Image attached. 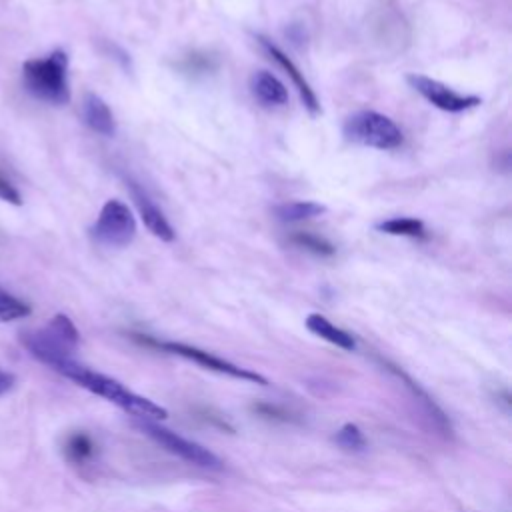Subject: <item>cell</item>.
<instances>
[{"label": "cell", "instance_id": "ba28073f", "mask_svg": "<svg viewBox=\"0 0 512 512\" xmlns=\"http://www.w3.org/2000/svg\"><path fill=\"white\" fill-rule=\"evenodd\" d=\"M408 84L420 94L424 96L432 106H436L438 110L444 112H464L470 110L474 106L480 104L478 96H468V94H458L452 88H448L446 84L428 78L424 74H408Z\"/></svg>", "mask_w": 512, "mask_h": 512}, {"label": "cell", "instance_id": "e0dca14e", "mask_svg": "<svg viewBox=\"0 0 512 512\" xmlns=\"http://www.w3.org/2000/svg\"><path fill=\"white\" fill-rule=\"evenodd\" d=\"M380 232L392 234V236H410V238H422L426 234L424 222L418 218H406V216H396L388 218L380 224H376Z\"/></svg>", "mask_w": 512, "mask_h": 512}, {"label": "cell", "instance_id": "52a82bcc", "mask_svg": "<svg viewBox=\"0 0 512 512\" xmlns=\"http://www.w3.org/2000/svg\"><path fill=\"white\" fill-rule=\"evenodd\" d=\"M142 342L146 344H154L156 348H162L170 354H178L182 358H188L212 372H218V374H226V376H232V378H238V380H248V382H256V384H262L266 386L268 380L258 374V372H252L248 368H240L224 358H218L214 356L212 352H206L202 348H196V346H190V344H182V342H158V340H152V338H140Z\"/></svg>", "mask_w": 512, "mask_h": 512}, {"label": "cell", "instance_id": "ffe728a7", "mask_svg": "<svg viewBox=\"0 0 512 512\" xmlns=\"http://www.w3.org/2000/svg\"><path fill=\"white\" fill-rule=\"evenodd\" d=\"M290 240L296 246H300V248H304V250H308V252H312L316 256H332L334 254V246L326 238L316 236L312 232H294L290 236Z\"/></svg>", "mask_w": 512, "mask_h": 512}, {"label": "cell", "instance_id": "d6986e66", "mask_svg": "<svg viewBox=\"0 0 512 512\" xmlns=\"http://www.w3.org/2000/svg\"><path fill=\"white\" fill-rule=\"evenodd\" d=\"M332 440H334L342 450H346V452H362V450L366 448L364 432H362L356 424H352V422L344 424V426L334 434Z\"/></svg>", "mask_w": 512, "mask_h": 512}, {"label": "cell", "instance_id": "2e32d148", "mask_svg": "<svg viewBox=\"0 0 512 512\" xmlns=\"http://www.w3.org/2000/svg\"><path fill=\"white\" fill-rule=\"evenodd\" d=\"M62 452L68 462L84 464L94 456V442L86 432H72L62 444Z\"/></svg>", "mask_w": 512, "mask_h": 512}, {"label": "cell", "instance_id": "ac0fdd59", "mask_svg": "<svg viewBox=\"0 0 512 512\" xmlns=\"http://www.w3.org/2000/svg\"><path fill=\"white\" fill-rule=\"evenodd\" d=\"M32 308L28 302L20 300L12 292L0 286V322H14L30 316Z\"/></svg>", "mask_w": 512, "mask_h": 512}, {"label": "cell", "instance_id": "277c9868", "mask_svg": "<svg viewBox=\"0 0 512 512\" xmlns=\"http://www.w3.org/2000/svg\"><path fill=\"white\" fill-rule=\"evenodd\" d=\"M342 132L346 140L376 150H394L404 140L396 122L374 110H360L350 114L344 120Z\"/></svg>", "mask_w": 512, "mask_h": 512}, {"label": "cell", "instance_id": "9c48e42d", "mask_svg": "<svg viewBox=\"0 0 512 512\" xmlns=\"http://www.w3.org/2000/svg\"><path fill=\"white\" fill-rule=\"evenodd\" d=\"M258 42H260L262 48L270 54V58H274V60L284 68V72L292 78V84L296 86V90H298V94H300V98H302V104L308 108V112H310V114H318V112H320V102H318V98H316V92L312 90V86L308 84V80L304 78V74L298 70V66H296L274 42H270L268 38L258 36Z\"/></svg>", "mask_w": 512, "mask_h": 512}, {"label": "cell", "instance_id": "5bb4252c", "mask_svg": "<svg viewBox=\"0 0 512 512\" xmlns=\"http://www.w3.org/2000/svg\"><path fill=\"white\" fill-rule=\"evenodd\" d=\"M390 370L406 384V388L412 392V396L424 406V410H426V414H428V418L432 420V426L434 428H438V430H442L444 434H450L452 432V426H450V420H448V416L436 406V402L418 386V382H414L408 374H404L402 370H398L396 366H390Z\"/></svg>", "mask_w": 512, "mask_h": 512}, {"label": "cell", "instance_id": "7a4b0ae2", "mask_svg": "<svg viewBox=\"0 0 512 512\" xmlns=\"http://www.w3.org/2000/svg\"><path fill=\"white\" fill-rule=\"evenodd\" d=\"M22 346L30 356L54 368L64 360L74 358L80 342L78 328L66 314H54L42 328L26 330L20 334Z\"/></svg>", "mask_w": 512, "mask_h": 512}, {"label": "cell", "instance_id": "7c38bea8", "mask_svg": "<svg viewBox=\"0 0 512 512\" xmlns=\"http://www.w3.org/2000/svg\"><path fill=\"white\" fill-rule=\"evenodd\" d=\"M82 118L88 128H92L94 132H98L102 136H114V132H116V122H114L112 110L100 96H96L92 92H88L84 96Z\"/></svg>", "mask_w": 512, "mask_h": 512}, {"label": "cell", "instance_id": "8992f818", "mask_svg": "<svg viewBox=\"0 0 512 512\" xmlns=\"http://www.w3.org/2000/svg\"><path fill=\"white\" fill-rule=\"evenodd\" d=\"M136 426L146 434L150 436L154 442H158L162 448H166L168 452L180 456L182 460L190 462V464H196V466H202V468H210V470H220L222 468V462L220 458L210 452L208 448L192 442V440H186L184 436L156 424V422H150V420H144L140 418L136 422Z\"/></svg>", "mask_w": 512, "mask_h": 512}, {"label": "cell", "instance_id": "4fadbf2b", "mask_svg": "<svg viewBox=\"0 0 512 512\" xmlns=\"http://www.w3.org/2000/svg\"><path fill=\"white\" fill-rule=\"evenodd\" d=\"M306 328H308L312 334L320 336L322 340H326V342H330V344H334V346H338V348H342V350H354V348H356L354 336L348 334L346 330L338 328L336 324H332V322H330L326 316H322V314H316V312L308 314V316H306Z\"/></svg>", "mask_w": 512, "mask_h": 512}, {"label": "cell", "instance_id": "3957f363", "mask_svg": "<svg viewBox=\"0 0 512 512\" xmlns=\"http://www.w3.org/2000/svg\"><path fill=\"white\" fill-rule=\"evenodd\" d=\"M22 82L34 98L56 106L66 104L70 100L66 52L54 50L46 58L26 60L22 64Z\"/></svg>", "mask_w": 512, "mask_h": 512}, {"label": "cell", "instance_id": "8fae6325", "mask_svg": "<svg viewBox=\"0 0 512 512\" xmlns=\"http://www.w3.org/2000/svg\"><path fill=\"white\" fill-rule=\"evenodd\" d=\"M250 92L262 106H282L288 102L286 86L268 70H256L250 76Z\"/></svg>", "mask_w": 512, "mask_h": 512}, {"label": "cell", "instance_id": "603a6c76", "mask_svg": "<svg viewBox=\"0 0 512 512\" xmlns=\"http://www.w3.org/2000/svg\"><path fill=\"white\" fill-rule=\"evenodd\" d=\"M14 386H16V376H14V372H10V370H6V368L0 366V396L8 394Z\"/></svg>", "mask_w": 512, "mask_h": 512}, {"label": "cell", "instance_id": "7402d4cb", "mask_svg": "<svg viewBox=\"0 0 512 512\" xmlns=\"http://www.w3.org/2000/svg\"><path fill=\"white\" fill-rule=\"evenodd\" d=\"M254 410L266 418H280V420H288V414L284 410H280L278 406H270V404H256Z\"/></svg>", "mask_w": 512, "mask_h": 512}, {"label": "cell", "instance_id": "9a60e30c", "mask_svg": "<svg viewBox=\"0 0 512 512\" xmlns=\"http://www.w3.org/2000/svg\"><path fill=\"white\" fill-rule=\"evenodd\" d=\"M324 212H326V206L314 200H294V202H282L274 206V216L280 222H300L312 216H320Z\"/></svg>", "mask_w": 512, "mask_h": 512}, {"label": "cell", "instance_id": "30bf717a", "mask_svg": "<svg viewBox=\"0 0 512 512\" xmlns=\"http://www.w3.org/2000/svg\"><path fill=\"white\" fill-rule=\"evenodd\" d=\"M128 186H130L132 198H134V202H136V208H138V212H140V216H142L144 226H146L156 238H160V240H164V242H172L174 236H176V232H174V228L170 226V222L166 220L164 212L148 198V194H146L136 182L130 180Z\"/></svg>", "mask_w": 512, "mask_h": 512}, {"label": "cell", "instance_id": "5b68a950", "mask_svg": "<svg viewBox=\"0 0 512 512\" xmlns=\"http://www.w3.org/2000/svg\"><path fill=\"white\" fill-rule=\"evenodd\" d=\"M90 232L92 238L102 246L124 248L136 236V220L124 202L112 198L102 206Z\"/></svg>", "mask_w": 512, "mask_h": 512}, {"label": "cell", "instance_id": "6da1fadb", "mask_svg": "<svg viewBox=\"0 0 512 512\" xmlns=\"http://www.w3.org/2000/svg\"><path fill=\"white\" fill-rule=\"evenodd\" d=\"M52 370H56L58 374H62L64 378L72 380L74 384H78L80 388L100 396V398H106L108 402L120 406L122 410L138 416V418H144V420H150V418H166L168 412L164 406L128 390L124 384H120L118 380L102 374V372H96L84 364H80L78 360L70 358V360H64L60 362L58 366H54Z\"/></svg>", "mask_w": 512, "mask_h": 512}, {"label": "cell", "instance_id": "44dd1931", "mask_svg": "<svg viewBox=\"0 0 512 512\" xmlns=\"http://www.w3.org/2000/svg\"><path fill=\"white\" fill-rule=\"evenodd\" d=\"M0 200L10 202V204H16V206L22 204L20 192L14 188V184H12L4 174H0Z\"/></svg>", "mask_w": 512, "mask_h": 512}]
</instances>
